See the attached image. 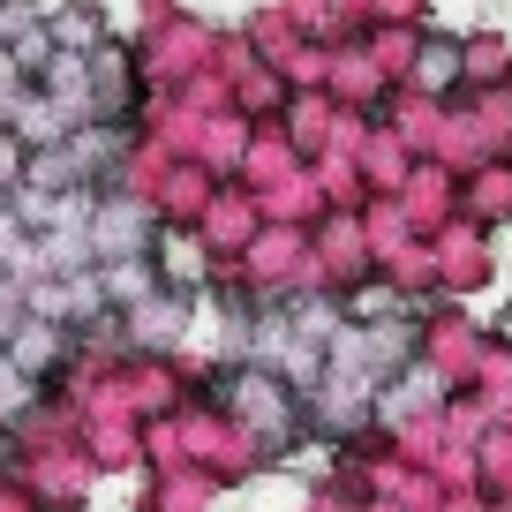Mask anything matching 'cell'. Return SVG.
Here are the masks:
<instances>
[{
    "label": "cell",
    "instance_id": "8",
    "mask_svg": "<svg viewBox=\"0 0 512 512\" xmlns=\"http://www.w3.org/2000/svg\"><path fill=\"white\" fill-rule=\"evenodd\" d=\"M452 68H460V53H452V46L422 53V83H452Z\"/></svg>",
    "mask_w": 512,
    "mask_h": 512
},
{
    "label": "cell",
    "instance_id": "3",
    "mask_svg": "<svg viewBox=\"0 0 512 512\" xmlns=\"http://www.w3.org/2000/svg\"><path fill=\"white\" fill-rule=\"evenodd\" d=\"M98 287H106V302H136V309H144L151 294H159V287H151V272H144V264H136V256H113Z\"/></svg>",
    "mask_w": 512,
    "mask_h": 512
},
{
    "label": "cell",
    "instance_id": "4",
    "mask_svg": "<svg viewBox=\"0 0 512 512\" xmlns=\"http://www.w3.org/2000/svg\"><path fill=\"white\" fill-rule=\"evenodd\" d=\"M91 38H98L91 8H61V16H53V46H61V53H91Z\"/></svg>",
    "mask_w": 512,
    "mask_h": 512
},
{
    "label": "cell",
    "instance_id": "7",
    "mask_svg": "<svg viewBox=\"0 0 512 512\" xmlns=\"http://www.w3.org/2000/svg\"><path fill=\"white\" fill-rule=\"evenodd\" d=\"M23 174H31V166H23V144L8 136V128H0V189H16Z\"/></svg>",
    "mask_w": 512,
    "mask_h": 512
},
{
    "label": "cell",
    "instance_id": "5",
    "mask_svg": "<svg viewBox=\"0 0 512 512\" xmlns=\"http://www.w3.org/2000/svg\"><path fill=\"white\" fill-rule=\"evenodd\" d=\"M31 407V384H16V369H0V422H16Z\"/></svg>",
    "mask_w": 512,
    "mask_h": 512
},
{
    "label": "cell",
    "instance_id": "9",
    "mask_svg": "<svg viewBox=\"0 0 512 512\" xmlns=\"http://www.w3.org/2000/svg\"><path fill=\"white\" fill-rule=\"evenodd\" d=\"M166 264H174V272H196V241L174 234V241H166Z\"/></svg>",
    "mask_w": 512,
    "mask_h": 512
},
{
    "label": "cell",
    "instance_id": "1",
    "mask_svg": "<svg viewBox=\"0 0 512 512\" xmlns=\"http://www.w3.org/2000/svg\"><path fill=\"white\" fill-rule=\"evenodd\" d=\"M144 241H151V219H144V204H128V196H106V204L91 211V249L106 256H144Z\"/></svg>",
    "mask_w": 512,
    "mask_h": 512
},
{
    "label": "cell",
    "instance_id": "6",
    "mask_svg": "<svg viewBox=\"0 0 512 512\" xmlns=\"http://www.w3.org/2000/svg\"><path fill=\"white\" fill-rule=\"evenodd\" d=\"M181 324V309L174 302H151V309H136V332H151V339H166Z\"/></svg>",
    "mask_w": 512,
    "mask_h": 512
},
{
    "label": "cell",
    "instance_id": "2",
    "mask_svg": "<svg viewBox=\"0 0 512 512\" xmlns=\"http://www.w3.org/2000/svg\"><path fill=\"white\" fill-rule=\"evenodd\" d=\"M53 347H61V332H53V317H31L16 339H8V362L16 369H46L53 362Z\"/></svg>",
    "mask_w": 512,
    "mask_h": 512
}]
</instances>
